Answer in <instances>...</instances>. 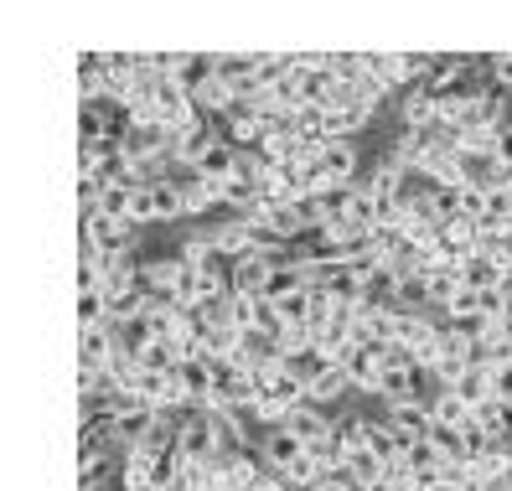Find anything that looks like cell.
Instances as JSON below:
<instances>
[{
  "mask_svg": "<svg viewBox=\"0 0 512 491\" xmlns=\"http://www.w3.org/2000/svg\"><path fill=\"white\" fill-rule=\"evenodd\" d=\"M78 249H94V254H109V249H135V223H119L109 212H78Z\"/></svg>",
  "mask_w": 512,
  "mask_h": 491,
  "instance_id": "cell-1",
  "label": "cell"
},
{
  "mask_svg": "<svg viewBox=\"0 0 512 491\" xmlns=\"http://www.w3.org/2000/svg\"><path fill=\"white\" fill-rule=\"evenodd\" d=\"M316 166H321V192H326V187H357L363 150H357V140H326V145L316 150Z\"/></svg>",
  "mask_w": 512,
  "mask_h": 491,
  "instance_id": "cell-2",
  "label": "cell"
},
{
  "mask_svg": "<svg viewBox=\"0 0 512 491\" xmlns=\"http://www.w3.org/2000/svg\"><path fill=\"white\" fill-rule=\"evenodd\" d=\"M176 455L187 460V466H207V460H218V435H213V419L207 414H182L176 424Z\"/></svg>",
  "mask_w": 512,
  "mask_h": 491,
  "instance_id": "cell-3",
  "label": "cell"
},
{
  "mask_svg": "<svg viewBox=\"0 0 512 491\" xmlns=\"http://www.w3.org/2000/svg\"><path fill=\"white\" fill-rule=\"evenodd\" d=\"M404 445H419V440H430V429H435V414H430V398H409V404H383L378 414Z\"/></svg>",
  "mask_w": 512,
  "mask_h": 491,
  "instance_id": "cell-4",
  "label": "cell"
},
{
  "mask_svg": "<svg viewBox=\"0 0 512 491\" xmlns=\"http://www.w3.org/2000/svg\"><path fill=\"white\" fill-rule=\"evenodd\" d=\"M394 119H399L404 135H430V130H440V99L419 83V88H409V94H399Z\"/></svg>",
  "mask_w": 512,
  "mask_h": 491,
  "instance_id": "cell-5",
  "label": "cell"
},
{
  "mask_svg": "<svg viewBox=\"0 0 512 491\" xmlns=\"http://www.w3.org/2000/svg\"><path fill=\"white\" fill-rule=\"evenodd\" d=\"M182 274H187L182 254L140 259V285H145V295H150V300H171V305H176V285H182Z\"/></svg>",
  "mask_w": 512,
  "mask_h": 491,
  "instance_id": "cell-6",
  "label": "cell"
},
{
  "mask_svg": "<svg viewBox=\"0 0 512 491\" xmlns=\"http://www.w3.org/2000/svg\"><path fill=\"white\" fill-rule=\"evenodd\" d=\"M259 460L275 476H290L300 460H306V445H300L290 429H264V435H259Z\"/></svg>",
  "mask_w": 512,
  "mask_h": 491,
  "instance_id": "cell-7",
  "label": "cell"
},
{
  "mask_svg": "<svg viewBox=\"0 0 512 491\" xmlns=\"http://www.w3.org/2000/svg\"><path fill=\"white\" fill-rule=\"evenodd\" d=\"M383 357H388V347H373V342H368V347H352V352H347L337 367H342V373L352 378V388H357V393H373V398H378Z\"/></svg>",
  "mask_w": 512,
  "mask_h": 491,
  "instance_id": "cell-8",
  "label": "cell"
},
{
  "mask_svg": "<svg viewBox=\"0 0 512 491\" xmlns=\"http://www.w3.org/2000/svg\"><path fill=\"white\" fill-rule=\"evenodd\" d=\"M280 264H285V254H269V249H259L244 264H233V295H264Z\"/></svg>",
  "mask_w": 512,
  "mask_h": 491,
  "instance_id": "cell-9",
  "label": "cell"
},
{
  "mask_svg": "<svg viewBox=\"0 0 512 491\" xmlns=\"http://www.w3.org/2000/svg\"><path fill=\"white\" fill-rule=\"evenodd\" d=\"M213 249H218V259H228V264H244V259L259 254V238H254V228H249L244 218H228V223L213 228Z\"/></svg>",
  "mask_w": 512,
  "mask_h": 491,
  "instance_id": "cell-10",
  "label": "cell"
},
{
  "mask_svg": "<svg viewBox=\"0 0 512 491\" xmlns=\"http://www.w3.org/2000/svg\"><path fill=\"white\" fill-rule=\"evenodd\" d=\"M352 393H357V388H352V378L342 373L337 362H326L321 373L306 383V404H316V409H326V414H331V404H342V398H352Z\"/></svg>",
  "mask_w": 512,
  "mask_h": 491,
  "instance_id": "cell-11",
  "label": "cell"
},
{
  "mask_svg": "<svg viewBox=\"0 0 512 491\" xmlns=\"http://www.w3.org/2000/svg\"><path fill=\"white\" fill-rule=\"evenodd\" d=\"M285 429H290L300 445H321V440L337 435V419H331L326 409H316V404H300V409H290Z\"/></svg>",
  "mask_w": 512,
  "mask_h": 491,
  "instance_id": "cell-12",
  "label": "cell"
},
{
  "mask_svg": "<svg viewBox=\"0 0 512 491\" xmlns=\"http://www.w3.org/2000/svg\"><path fill=\"white\" fill-rule=\"evenodd\" d=\"M466 285H461V264H440V269H425V311L445 316L450 300H456Z\"/></svg>",
  "mask_w": 512,
  "mask_h": 491,
  "instance_id": "cell-13",
  "label": "cell"
},
{
  "mask_svg": "<svg viewBox=\"0 0 512 491\" xmlns=\"http://www.w3.org/2000/svg\"><path fill=\"white\" fill-rule=\"evenodd\" d=\"M114 352H119V331H114V326L78 331V367H94V373H104V367L114 362Z\"/></svg>",
  "mask_w": 512,
  "mask_h": 491,
  "instance_id": "cell-14",
  "label": "cell"
},
{
  "mask_svg": "<svg viewBox=\"0 0 512 491\" xmlns=\"http://www.w3.org/2000/svg\"><path fill=\"white\" fill-rule=\"evenodd\" d=\"M223 207V187L207 176H187L182 181V218H207V212Z\"/></svg>",
  "mask_w": 512,
  "mask_h": 491,
  "instance_id": "cell-15",
  "label": "cell"
},
{
  "mask_svg": "<svg viewBox=\"0 0 512 491\" xmlns=\"http://www.w3.org/2000/svg\"><path fill=\"white\" fill-rule=\"evenodd\" d=\"M450 393H456V398H466V404H471V414H476L481 404H492V398H497V393H492V367H476V362H471L466 373L456 378V388H450Z\"/></svg>",
  "mask_w": 512,
  "mask_h": 491,
  "instance_id": "cell-16",
  "label": "cell"
},
{
  "mask_svg": "<svg viewBox=\"0 0 512 491\" xmlns=\"http://www.w3.org/2000/svg\"><path fill=\"white\" fill-rule=\"evenodd\" d=\"M404 450H409V445L394 435V429H388L383 419H373V435H368V460H378L383 471H394L399 460H404Z\"/></svg>",
  "mask_w": 512,
  "mask_h": 491,
  "instance_id": "cell-17",
  "label": "cell"
},
{
  "mask_svg": "<svg viewBox=\"0 0 512 491\" xmlns=\"http://www.w3.org/2000/svg\"><path fill=\"white\" fill-rule=\"evenodd\" d=\"M238 171H244V150L228 145V140H218L213 150H207V161H202L197 176H207V181H228V176H238Z\"/></svg>",
  "mask_w": 512,
  "mask_h": 491,
  "instance_id": "cell-18",
  "label": "cell"
},
{
  "mask_svg": "<svg viewBox=\"0 0 512 491\" xmlns=\"http://www.w3.org/2000/svg\"><path fill=\"white\" fill-rule=\"evenodd\" d=\"M430 414H435V424H445V429H466V424H471V404H466V398H456L450 388H435V393H430Z\"/></svg>",
  "mask_w": 512,
  "mask_h": 491,
  "instance_id": "cell-19",
  "label": "cell"
},
{
  "mask_svg": "<svg viewBox=\"0 0 512 491\" xmlns=\"http://www.w3.org/2000/svg\"><path fill=\"white\" fill-rule=\"evenodd\" d=\"M471 419H476V429H481V435H487L492 445L512 440V404H497V398H492V404H481Z\"/></svg>",
  "mask_w": 512,
  "mask_h": 491,
  "instance_id": "cell-20",
  "label": "cell"
},
{
  "mask_svg": "<svg viewBox=\"0 0 512 491\" xmlns=\"http://www.w3.org/2000/svg\"><path fill=\"white\" fill-rule=\"evenodd\" d=\"M502 274H507V269H497L487 254H476V259L461 264V285H466V290H497Z\"/></svg>",
  "mask_w": 512,
  "mask_h": 491,
  "instance_id": "cell-21",
  "label": "cell"
},
{
  "mask_svg": "<svg viewBox=\"0 0 512 491\" xmlns=\"http://www.w3.org/2000/svg\"><path fill=\"white\" fill-rule=\"evenodd\" d=\"M130 223H135V228L161 223V197H156V181H150V187H135V197H130Z\"/></svg>",
  "mask_w": 512,
  "mask_h": 491,
  "instance_id": "cell-22",
  "label": "cell"
},
{
  "mask_svg": "<svg viewBox=\"0 0 512 491\" xmlns=\"http://www.w3.org/2000/svg\"><path fill=\"white\" fill-rule=\"evenodd\" d=\"M487 88L512 99V52H492L487 57Z\"/></svg>",
  "mask_w": 512,
  "mask_h": 491,
  "instance_id": "cell-23",
  "label": "cell"
},
{
  "mask_svg": "<svg viewBox=\"0 0 512 491\" xmlns=\"http://www.w3.org/2000/svg\"><path fill=\"white\" fill-rule=\"evenodd\" d=\"M461 218L487 223V218H492V192H487V187H461Z\"/></svg>",
  "mask_w": 512,
  "mask_h": 491,
  "instance_id": "cell-24",
  "label": "cell"
},
{
  "mask_svg": "<svg viewBox=\"0 0 512 491\" xmlns=\"http://www.w3.org/2000/svg\"><path fill=\"white\" fill-rule=\"evenodd\" d=\"M492 393H497V404H512V362H502L492 373Z\"/></svg>",
  "mask_w": 512,
  "mask_h": 491,
  "instance_id": "cell-25",
  "label": "cell"
},
{
  "mask_svg": "<svg viewBox=\"0 0 512 491\" xmlns=\"http://www.w3.org/2000/svg\"><path fill=\"white\" fill-rule=\"evenodd\" d=\"M497 161H502V166L512 171V125H507L502 135H497Z\"/></svg>",
  "mask_w": 512,
  "mask_h": 491,
  "instance_id": "cell-26",
  "label": "cell"
},
{
  "mask_svg": "<svg viewBox=\"0 0 512 491\" xmlns=\"http://www.w3.org/2000/svg\"><path fill=\"white\" fill-rule=\"evenodd\" d=\"M254 491H285V481H280V476H275V471H269V476H264V481H259V486H254Z\"/></svg>",
  "mask_w": 512,
  "mask_h": 491,
  "instance_id": "cell-27",
  "label": "cell"
}]
</instances>
